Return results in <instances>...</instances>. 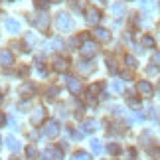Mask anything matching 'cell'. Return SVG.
<instances>
[{
    "instance_id": "cell-1",
    "label": "cell",
    "mask_w": 160,
    "mask_h": 160,
    "mask_svg": "<svg viewBox=\"0 0 160 160\" xmlns=\"http://www.w3.org/2000/svg\"><path fill=\"white\" fill-rule=\"evenodd\" d=\"M55 26H58V30H61V32H71L73 30L71 16L67 14V12H59V14L55 16Z\"/></svg>"
},
{
    "instance_id": "cell-2",
    "label": "cell",
    "mask_w": 160,
    "mask_h": 160,
    "mask_svg": "<svg viewBox=\"0 0 160 160\" xmlns=\"http://www.w3.org/2000/svg\"><path fill=\"white\" fill-rule=\"evenodd\" d=\"M137 91H138L140 95H144V97H150L152 93H154V89H152V83L146 81V79H140V81L137 83Z\"/></svg>"
},
{
    "instance_id": "cell-3",
    "label": "cell",
    "mask_w": 160,
    "mask_h": 160,
    "mask_svg": "<svg viewBox=\"0 0 160 160\" xmlns=\"http://www.w3.org/2000/svg\"><path fill=\"white\" fill-rule=\"evenodd\" d=\"M58 132H59V122L58 121H48L46 127H44V134L53 138V137H58Z\"/></svg>"
},
{
    "instance_id": "cell-4",
    "label": "cell",
    "mask_w": 160,
    "mask_h": 160,
    "mask_svg": "<svg viewBox=\"0 0 160 160\" xmlns=\"http://www.w3.org/2000/svg\"><path fill=\"white\" fill-rule=\"evenodd\" d=\"M85 20H87L89 26H97V24L101 22V12L97 8H89L87 10V16H85Z\"/></svg>"
},
{
    "instance_id": "cell-5",
    "label": "cell",
    "mask_w": 160,
    "mask_h": 160,
    "mask_svg": "<svg viewBox=\"0 0 160 160\" xmlns=\"http://www.w3.org/2000/svg\"><path fill=\"white\" fill-rule=\"evenodd\" d=\"M95 53H97V44L95 42H85L81 46V55L83 58H93Z\"/></svg>"
},
{
    "instance_id": "cell-6",
    "label": "cell",
    "mask_w": 160,
    "mask_h": 160,
    "mask_svg": "<svg viewBox=\"0 0 160 160\" xmlns=\"http://www.w3.org/2000/svg\"><path fill=\"white\" fill-rule=\"evenodd\" d=\"M67 89H69L73 95H77L79 91H81V81H79L77 77H67Z\"/></svg>"
},
{
    "instance_id": "cell-7",
    "label": "cell",
    "mask_w": 160,
    "mask_h": 160,
    "mask_svg": "<svg viewBox=\"0 0 160 160\" xmlns=\"http://www.w3.org/2000/svg\"><path fill=\"white\" fill-rule=\"evenodd\" d=\"M0 63H2L4 67H10L12 63H14V55H12L8 50H2L0 52Z\"/></svg>"
},
{
    "instance_id": "cell-8",
    "label": "cell",
    "mask_w": 160,
    "mask_h": 160,
    "mask_svg": "<svg viewBox=\"0 0 160 160\" xmlns=\"http://www.w3.org/2000/svg\"><path fill=\"white\" fill-rule=\"evenodd\" d=\"M34 24H36V28H38V30H46L48 26H50V16H48V14H40L34 20Z\"/></svg>"
},
{
    "instance_id": "cell-9",
    "label": "cell",
    "mask_w": 160,
    "mask_h": 160,
    "mask_svg": "<svg viewBox=\"0 0 160 160\" xmlns=\"http://www.w3.org/2000/svg\"><path fill=\"white\" fill-rule=\"evenodd\" d=\"M4 26H6V30H8L10 34H18V32H20V22L14 20V18H8V20L4 22Z\"/></svg>"
},
{
    "instance_id": "cell-10",
    "label": "cell",
    "mask_w": 160,
    "mask_h": 160,
    "mask_svg": "<svg viewBox=\"0 0 160 160\" xmlns=\"http://www.w3.org/2000/svg\"><path fill=\"white\" fill-rule=\"evenodd\" d=\"M44 119H46V109H44V107H38V109L32 113V122H34V125H40Z\"/></svg>"
},
{
    "instance_id": "cell-11",
    "label": "cell",
    "mask_w": 160,
    "mask_h": 160,
    "mask_svg": "<svg viewBox=\"0 0 160 160\" xmlns=\"http://www.w3.org/2000/svg\"><path fill=\"white\" fill-rule=\"evenodd\" d=\"M93 36H95L97 40H101V42H109L111 40V32L105 30V28H97L95 32H93Z\"/></svg>"
},
{
    "instance_id": "cell-12",
    "label": "cell",
    "mask_w": 160,
    "mask_h": 160,
    "mask_svg": "<svg viewBox=\"0 0 160 160\" xmlns=\"http://www.w3.org/2000/svg\"><path fill=\"white\" fill-rule=\"evenodd\" d=\"M97 128H99V122L93 121V119L83 122V132H93V131H97Z\"/></svg>"
},
{
    "instance_id": "cell-13",
    "label": "cell",
    "mask_w": 160,
    "mask_h": 160,
    "mask_svg": "<svg viewBox=\"0 0 160 160\" xmlns=\"http://www.w3.org/2000/svg\"><path fill=\"white\" fill-rule=\"evenodd\" d=\"M53 67H55V71H61V73H63V71H67V67H69V61H67V59H55V63H53Z\"/></svg>"
},
{
    "instance_id": "cell-14",
    "label": "cell",
    "mask_w": 160,
    "mask_h": 160,
    "mask_svg": "<svg viewBox=\"0 0 160 160\" xmlns=\"http://www.w3.org/2000/svg\"><path fill=\"white\" fill-rule=\"evenodd\" d=\"M6 146H8V150H12V152H18V150H20V142H18L14 137H8V138H6Z\"/></svg>"
},
{
    "instance_id": "cell-15",
    "label": "cell",
    "mask_w": 160,
    "mask_h": 160,
    "mask_svg": "<svg viewBox=\"0 0 160 160\" xmlns=\"http://www.w3.org/2000/svg\"><path fill=\"white\" fill-rule=\"evenodd\" d=\"M20 93L22 95H32V93H36V87L32 83H24L22 87H20Z\"/></svg>"
},
{
    "instance_id": "cell-16",
    "label": "cell",
    "mask_w": 160,
    "mask_h": 160,
    "mask_svg": "<svg viewBox=\"0 0 160 160\" xmlns=\"http://www.w3.org/2000/svg\"><path fill=\"white\" fill-rule=\"evenodd\" d=\"M91 150H93L95 154H101V152H103V144H101V140H97V138L91 140Z\"/></svg>"
},
{
    "instance_id": "cell-17",
    "label": "cell",
    "mask_w": 160,
    "mask_h": 160,
    "mask_svg": "<svg viewBox=\"0 0 160 160\" xmlns=\"http://www.w3.org/2000/svg\"><path fill=\"white\" fill-rule=\"evenodd\" d=\"M138 6L144 12H148V10H152V6H154V0H138Z\"/></svg>"
},
{
    "instance_id": "cell-18",
    "label": "cell",
    "mask_w": 160,
    "mask_h": 160,
    "mask_svg": "<svg viewBox=\"0 0 160 160\" xmlns=\"http://www.w3.org/2000/svg\"><path fill=\"white\" fill-rule=\"evenodd\" d=\"M77 67H79V71H81V73H89V71H93V63H87V61H81V63H79Z\"/></svg>"
},
{
    "instance_id": "cell-19",
    "label": "cell",
    "mask_w": 160,
    "mask_h": 160,
    "mask_svg": "<svg viewBox=\"0 0 160 160\" xmlns=\"http://www.w3.org/2000/svg\"><path fill=\"white\" fill-rule=\"evenodd\" d=\"M26 154H28L30 160H34L36 156H38V150H36V146H34V144H30L28 148H26Z\"/></svg>"
},
{
    "instance_id": "cell-20",
    "label": "cell",
    "mask_w": 160,
    "mask_h": 160,
    "mask_svg": "<svg viewBox=\"0 0 160 160\" xmlns=\"http://www.w3.org/2000/svg\"><path fill=\"white\" fill-rule=\"evenodd\" d=\"M71 160H91V158H89L87 152L79 150V152H75V154H73V158H71Z\"/></svg>"
},
{
    "instance_id": "cell-21",
    "label": "cell",
    "mask_w": 160,
    "mask_h": 160,
    "mask_svg": "<svg viewBox=\"0 0 160 160\" xmlns=\"http://www.w3.org/2000/svg\"><path fill=\"white\" fill-rule=\"evenodd\" d=\"M113 14L115 16H122L125 14V6L122 4H113Z\"/></svg>"
},
{
    "instance_id": "cell-22",
    "label": "cell",
    "mask_w": 160,
    "mask_h": 160,
    "mask_svg": "<svg viewBox=\"0 0 160 160\" xmlns=\"http://www.w3.org/2000/svg\"><path fill=\"white\" fill-rule=\"evenodd\" d=\"M107 150L111 152V154H119V152H121V146L117 144V142H111V144L107 146Z\"/></svg>"
},
{
    "instance_id": "cell-23",
    "label": "cell",
    "mask_w": 160,
    "mask_h": 160,
    "mask_svg": "<svg viewBox=\"0 0 160 160\" xmlns=\"http://www.w3.org/2000/svg\"><path fill=\"white\" fill-rule=\"evenodd\" d=\"M101 89H103V85H101V83H95V85H91V87H89V95H97Z\"/></svg>"
},
{
    "instance_id": "cell-24",
    "label": "cell",
    "mask_w": 160,
    "mask_h": 160,
    "mask_svg": "<svg viewBox=\"0 0 160 160\" xmlns=\"http://www.w3.org/2000/svg\"><path fill=\"white\" fill-rule=\"evenodd\" d=\"M107 65H109V71L111 73H115L117 71V65H115V59L111 58V55H107Z\"/></svg>"
},
{
    "instance_id": "cell-25",
    "label": "cell",
    "mask_w": 160,
    "mask_h": 160,
    "mask_svg": "<svg viewBox=\"0 0 160 160\" xmlns=\"http://www.w3.org/2000/svg\"><path fill=\"white\" fill-rule=\"evenodd\" d=\"M142 46H146V48H150V46H154V40L150 38V36H144L142 38Z\"/></svg>"
},
{
    "instance_id": "cell-26",
    "label": "cell",
    "mask_w": 160,
    "mask_h": 160,
    "mask_svg": "<svg viewBox=\"0 0 160 160\" xmlns=\"http://www.w3.org/2000/svg\"><path fill=\"white\" fill-rule=\"evenodd\" d=\"M125 61H127V65H128V67H137V59H134L132 55H127Z\"/></svg>"
},
{
    "instance_id": "cell-27",
    "label": "cell",
    "mask_w": 160,
    "mask_h": 160,
    "mask_svg": "<svg viewBox=\"0 0 160 160\" xmlns=\"http://www.w3.org/2000/svg\"><path fill=\"white\" fill-rule=\"evenodd\" d=\"M111 87H113L115 93H119V91H122V83H121V81H113V85H111Z\"/></svg>"
},
{
    "instance_id": "cell-28",
    "label": "cell",
    "mask_w": 160,
    "mask_h": 160,
    "mask_svg": "<svg viewBox=\"0 0 160 160\" xmlns=\"http://www.w3.org/2000/svg\"><path fill=\"white\" fill-rule=\"evenodd\" d=\"M148 75H158V65H148Z\"/></svg>"
},
{
    "instance_id": "cell-29",
    "label": "cell",
    "mask_w": 160,
    "mask_h": 160,
    "mask_svg": "<svg viewBox=\"0 0 160 160\" xmlns=\"http://www.w3.org/2000/svg\"><path fill=\"white\" fill-rule=\"evenodd\" d=\"M53 154V150L52 148H48V150H44V152H42V156H44V158H42V160H52L50 156Z\"/></svg>"
},
{
    "instance_id": "cell-30",
    "label": "cell",
    "mask_w": 160,
    "mask_h": 160,
    "mask_svg": "<svg viewBox=\"0 0 160 160\" xmlns=\"http://www.w3.org/2000/svg\"><path fill=\"white\" fill-rule=\"evenodd\" d=\"M152 63H156L160 67V52H154L152 53Z\"/></svg>"
},
{
    "instance_id": "cell-31",
    "label": "cell",
    "mask_w": 160,
    "mask_h": 160,
    "mask_svg": "<svg viewBox=\"0 0 160 160\" xmlns=\"http://www.w3.org/2000/svg\"><path fill=\"white\" fill-rule=\"evenodd\" d=\"M53 156H55V160H61V158H63V152H61V148H53Z\"/></svg>"
},
{
    "instance_id": "cell-32",
    "label": "cell",
    "mask_w": 160,
    "mask_h": 160,
    "mask_svg": "<svg viewBox=\"0 0 160 160\" xmlns=\"http://www.w3.org/2000/svg\"><path fill=\"white\" fill-rule=\"evenodd\" d=\"M55 93H58V89H55V87H50V89H48V99H53Z\"/></svg>"
},
{
    "instance_id": "cell-33",
    "label": "cell",
    "mask_w": 160,
    "mask_h": 160,
    "mask_svg": "<svg viewBox=\"0 0 160 160\" xmlns=\"http://www.w3.org/2000/svg\"><path fill=\"white\" fill-rule=\"evenodd\" d=\"M128 105H131V107H134V109H137V107L140 105V101H138V99H128Z\"/></svg>"
},
{
    "instance_id": "cell-34",
    "label": "cell",
    "mask_w": 160,
    "mask_h": 160,
    "mask_svg": "<svg viewBox=\"0 0 160 160\" xmlns=\"http://www.w3.org/2000/svg\"><path fill=\"white\" fill-rule=\"evenodd\" d=\"M26 42H28V44H34V42H36V36L34 34H28L26 36Z\"/></svg>"
},
{
    "instance_id": "cell-35",
    "label": "cell",
    "mask_w": 160,
    "mask_h": 160,
    "mask_svg": "<svg viewBox=\"0 0 160 160\" xmlns=\"http://www.w3.org/2000/svg\"><path fill=\"white\" fill-rule=\"evenodd\" d=\"M4 122H6V117H4L2 113H0V127H2V125H4Z\"/></svg>"
},
{
    "instance_id": "cell-36",
    "label": "cell",
    "mask_w": 160,
    "mask_h": 160,
    "mask_svg": "<svg viewBox=\"0 0 160 160\" xmlns=\"http://www.w3.org/2000/svg\"><path fill=\"white\" fill-rule=\"evenodd\" d=\"M52 2H61V0H52Z\"/></svg>"
},
{
    "instance_id": "cell-37",
    "label": "cell",
    "mask_w": 160,
    "mask_h": 160,
    "mask_svg": "<svg viewBox=\"0 0 160 160\" xmlns=\"http://www.w3.org/2000/svg\"><path fill=\"white\" fill-rule=\"evenodd\" d=\"M0 103H2V95H0Z\"/></svg>"
}]
</instances>
